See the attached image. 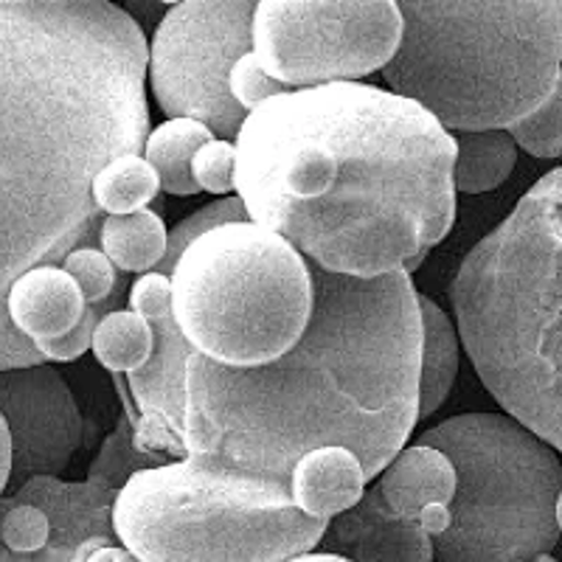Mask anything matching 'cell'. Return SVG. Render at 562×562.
<instances>
[{
    "mask_svg": "<svg viewBox=\"0 0 562 562\" xmlns=\"http://www.w3.org/2000/svg\"><path fill=\"white\" fill-rule=\"evenodd\" d=\"M554 515H557V526H560V531H562V492H560V498H557Z\"/></svg>",
    "mask_w": 562,
    "mask_h": 562,
    "instance_id": "836d02e7",
    "label": "cell"
},
{
    "mask_svg": "<svg viewBox=\"0 0 562 562\" xmlns=\"http://www.w3.org/2000/svg\"><path fill=\"white\" fill-rule=\"evenodd\" d=\"M422 318V369H419V419L441 408L459 371V333L445 310L425 293H416Z\"/></svg>",
    "mask_w": 562,
    "mask_h": 562,
    "instance_id": "e0dca14e",
    "label": "cell"
},
{
    "mask_svg": "<svg viewBox=\"0 0 562 562\" xmlns=\"http://www.w3.org/2000/svg\"><path fill=\"white\" fill-rule=\"evenodd\" d=\"M535 562H557V560H554V557H551V554H543V557H537Z\"/></svg>",
    "mask_w": 562,
    "mask_h": 562,
    "instance_id": "e575fe53",
    "label": "cell"
},
{
    "mask_svg": "<svg viewBox=\"0 0 562 562\" xmlns=\"http://www.w3.org/2000/svg\"><path fill=\"white\" fill-rule=\"evenodd\" d=\"M378 490L400 518L419 520L425 506H450L456 492L453 464L445 453L425 445L403 448L380 473Z\"/></svg>",
    "mask_w": 562,
    "mask_h": 562,
    "instance_id": "2e32d148",
    "label": "cell"
},
{
    "mask_svg": "<svg viewBox=\"0 0 562 562\" xmlns=\"http://www.w3.org/2000/svg\"><path fill=\"white\" fill-rule=\"evenodd\" d=\"M85 304L77 281L59 265H40L14 279L7 295L9 324L29 344L57 340L82 321Z\"/></svg>",
    "mask_w": 562,
    "mask_h": 562,
    "instance_id": "5bb4252c",
    "label": "cell"
},
{
    "mask_svg": "<svg viewBox=\"0 0 562 562\" xmlns=\"http://www.w3.org/2000/svg\"><path fill=\"white\" fill-rule=\"evenodd\" d=\"M234 169H237V149L223 138H211L192 158L194 183L211 194H228L234 189Z\"/></svg>",
    "mask_w": 562,
    "mask_h": 562,
    "instance_id": "83f0119b",
    "label": "cell"
},
{
    "mask_svg": "<svg viewBox=\"0 0 562 562\" xmlns=\"http://www.w3.org/2000/svg\"><path fill=\"white\" fill-rule=\"evenodd\" d=\"M400 37L403 14L391 0H262L250 23L256 59L290 90L358 82L383 70Z\"/></svg>",
    "mask_w": 562,
    "mask_h": 562,
    "instance_id": "9c48e42d",
    "label": "cell"
},
{
    "mask_svg": "<svg viewBox=\"0 0 562 562\" xmlns=\"http://www.w3.org/2000/svg\"><path fill=\"white\" fill-rule=\"evenodd\" d=\"M310 265V262H307ZM315 304L299 344L256 369L186 363V456L290 484L318 448L378 479L419 422L422 318L408 270L349 279L310 265Z\"/></svg>",
    "mask_w": 562,
    "mask_h": 562,
    "instance_id": "3957f363",
    "label": "cell"
},
{
    "mask_svg": "<svg viewBox=\"0 0 562 562\" xmlns=\"http://www.w3.org/2000/svg\"><path fill=\"white\" fill-rule=\"evenodd\" d=\"M9 479H12V439H9L7 422L0 416V498L7 492Z\"/></svg>",
    "mask_w": 562,
    "mask_h": 562,
    "instance_id": "1f68e13d",
    "label": "cell"
},
{
    "mask_svg": "<svg viewBox=\"0 0 562 562\" xmlns=\"http://www.w3.org/2000/svg\"><path fill=\"white\" fill-rule=\"evenodd\" d=\"M59 268L77 281L79 293H82L88 307L104 304V301L115 293V288H119V270L110 265V259L102 250L90 248V245L70 250Z\"/></svg>",
    "mask_w": 562,
    "mask_h": 562,
    "instance_id": "484cf974",
    "label": "cell"
},
{
    "mask_svg": "<svg viewBox=\"0 0 562 562\" xmlns=\"http://www.w3.org/2000/svg\"><path fill=\"white\" fill-rule=\"evenodd\" d=\"M450 301L484 389L562 450V167L464 256Z\"/></svg>",
    "mask_w": 562,
    "mask_h": 562,
    "instance_id": "277c9868",
    "label": "cell"
},
{
    "mask_svg": "<svg viewBox=\"0 0 562 562\" xmlns=\"http://www.w3.org/2000/svg\"><path fill=\"white\" fill-rule=\"evenodd\" d=\"M288 562H349L346 557H338V554H326V551H310V554H301V557H293V560Z\"/></svg>",
    "mask_w": 562,
    "mask_h": 562,
    "instance_id": "d6a6232c",
    "label": "cell"
},
{
    "mask_svg": "<svg viewBox=\"0 0 562 562\" xmlns=\"http://www.w3.org/2000/svg\"><path fill=\"white\" fill-rule=\"evenodd\" d=\"M90 349L104 369L130 378L153 355V326L133 310H113L97 324Z\"/></svg>",
    "mask_w": 562,
    "mask_h": 562,
    "instance_id": "7402d4cb",
    "label": "cell"
},
{
    "mask_svg": "<svg viewBox=\"0 0 562 562\" xmlns=\"http://www.w3.org/2000/svg\"><path fill=\"white\" fill-rule=\"evenodd\" d=\"M228 90L231 99L245 110V113H254V110L262 108L270 99L288 93L290 88H284L281 82H276L273 77H268V70L262 68V63L256 59V54H245L237 59V65L231 68L228 74Z\"/></svg>",
    "mask_w": 562,
    "mask_h": 562,
    "instance_id": "4316f807",
    "label": "cell"
},
{
    "mask_svg": "<svg viewBox=\"0 0 562 562\" xmlns=\"http://www.w3.org/2000/svg\"><path fill=\"white\" fill-rule=\"evenodd\" d=\"M448 524H450L448 506L434 504V506H425V509L419 512V526H422V529H425V531H428L430 537H439L441 531L448 529Z\"/></svg>",
    "mask_w": 562,
    "mask_h": 562,
    "instance_id": "4dcf8cb0",
    "label": "cell"
},
{
    "mask_svg": "<svg viewBox=\"0 0 562 562\" xmlns=\"http://www.w3.org/2000/svg\"><path fill=\"white\" fill-rule=\"evenodd\" d=\"M366 475L358 456L346 448H318L299 459L290 473V495L307 518L324 520L349 512L363 498Z\"/></svg>",
    "mask_w": 562,
    "mask_h": 562,
    "instance_id": "9a60e30c",
    "label": "cell"
},
{
    "mask_svg": "<svg viewBox=\"0 0 562 562\" xmlns=\"http://www.w3.org/2000/svg\"><path fill=\"white\" fill-rule=\"evenodd\" d=\"M416 445L445 453L456 492L434 562H535L560 540L562 464L543 439L504 414H459Z\"/></svg>",
    "mask_w": 562,
    "mask_h": 562,
    "instance_id": "ba28073f",
    "label": "cell"
},
{
    "mask_svg": "<svg viewBox=\"0 0 562 562\" xmlns=\"http://www.w3.org/2000/svg\"><path fill=\"white\" fill-rule=\"evenodd\" d=\"M234 149L250 223L326 273H411L453 228V135L391 90H288L248 113Z\"/></svg>",
    "mask_w": 562,
    "mask_h": 562,
    "instance_id": "7a4b0ae2",
    "label": "cell"
},
{
    "mask_svg": "<svg viewBox=\"0 0 562 562\" xmlns=\"http://www.w3.org/2000/svg\"><path fill=\"white\" fill-rule=\"evenodd\" d=\"M160 192L158 172L140 155H122L102 167L90 186V198L108 217L144 211Z\"/></svg>",
    "mask_w": 562,
    "mask_h": 562,
    "instance_id": "44dd1931",
    "label": "cell"
},
{
    "mask_svg": "<svg viewBox=\"0 0 562 562\" xmlns=\"http://www.w3.org/2000/svg\"><path fill=\"white\" fill-rule=\"evenodd\" d=\"M456 140L453 186L464 194H484L509 180L518 147L509 133H459Z\"/></svg>",
    "mask_w": 562,
    "mask_h": 562,
    "instance_id": "ffe728a7",
    "label": "cell"
},
{
    "mask_svg": "<svg viewBox=\"0 0 562 562\" xmlns=\"http://www.w3.org/2000/svg\"><path fill=\"white\" fill-rule=\"evenodd\" d=\"M0 416L12 439V492L34 475L57 479L82 445L77 400L48 363L0 371Z\"/></svg>",
    "mask_w": 562,
    "mask_h": 562,
    "instance_id": "7c38bea8",
    "label": "cell"
},
{
    "mask_svg": "<svg viewBox=\"0 0 562 562\" xmlns=\"http://www.w3.org/2000/svg\"><path fill=\"white\" fill-rule=\"evenodd\" d=\"M130 310L140 315L144 321L160 318V315L172 313V279L160 273L138 276L133 288H130Z\"/></svg>",
    "mask_w": 562,
    "mask_h": 562,
    "instance_id": "f546056e",
    "label": "cell"
},
{
    "mask_svg": "<svg viewBox=\"0 0 562 562\" xmlns=\"http://www.w3.org/2000/svg\"><path fill=\"white\" fill-rule=\"evenodd\" d=\"M147 59L110 0H0V371L43 363L9 324L14 279L88 245L97 172L144 153Z\"/></svg>",
    "mask_w": 562,
    "mask_h": 562,
    "instance_id": "6da1fadb",
    "label": "cell"
},
{
    "mask_svg": "<svg viewBox=\"0 0 562 562\" xmlns=\"http://www.w3.org/2000/svg\"><path fill=\"white\" fill-rule=\"evenodd\" d=\"M506 133L512 135L515 147L526 149L531 158H562V74L551 90V97Z\"/></svg>",
    "mask_w": 562,
    "mask_h": 562,
    "instance_id": "cb8c5ba5",
    "label": "cell"
},
{
    "mask_svg": "<svg viewBox=\"0 0 562 562\" xmlns=\"http://www.w3.org/2000/svg\"><path fill=\"white\" fill-rule=\"evenodd\" d=\"M167 464V461L149 459V456L138 453L133 448V425L127 419L119 422V428L110 434V439L104 441L102 453L90 467L88 481H97V484L110 486V490H122L130 479H133L138 470H147V467Z\"/></svg>",
    "mask_w": 562,
    "mask_h": 562,
    "instance_id": "d4e9b609",
    "label": "cell"
},
{
    "mask_svg": "<svg viewBox=\"0 0 562 562\" xmlns=\"http://www.w3.org/2000/svg\"><path fill=\"white\" fill-rule=\"evenodd\" d=\"M254 0H186L167 9L149 43L147 77L169 119H192L223 140H237L245 113L228 74L254 52Z\"/></svg>",
    "mask_w": 562,
    "mask_h": 562,
    "instance_id": "30bf717a",
    "label": "cell"
},
{
    "mask_svg": "<svg viewBox=\"0 0 562 562\" xmlns=\"http://www.w3.org/2000/svg\"><path fill=\"white\" fill-rule=\"evenodd\" d=\"M169 231L158 214L149 209L104 217L99 225V250L110 259L115 270L124 273H153L164 262Z\"/></svg>",
    "mask_w": 562,
    "mask_h": 562,
    "instance_id": "ac0fdd59",
    "label": "cell"
},
{
    "mask_svg": "<svg viewBox=\"0 0 562 562\" xmlns=\"http://www.w3.org/2000/svg\"><path fill=\"white\" fill-rule=\"evenodd\" d=\"M115 495L97 481L34 475L0 498V562H82L90 551L119 546Z\"/></svg>",
    "mask_w": 562,
    "mask_h": 562,
    "instance_id": "8fae6325",
    "label": "cell"
},
{
    "mask_svg": "<svg viewBox=\"0 0 562 562\" xmlns=\"http://www.w3.org/2000/svg\"><path fill=\"white\" fill-rule=\"evenodd\" d=\"M318 546L349 562H434V537L419 520L391 512L378 484L366 490L349 512L326 524Z\"/></svg>",
    "mask_w": 562,
    "mask_h": 562,
    "instance_id": "4fadbf2b",
    "label": "cell"
},
{
    "mask_svg": "<svg viewBox=\"0 0 562 562\" xmlns=\"http://www.w3.org/2000/svg\"><path fill=\"white\" fill-rule=\"evenodd\" d=\"M396 7L403 37L383 79L448 133H506L551 97L562 74V0Z\"/></svg>",
    "mask_w": 562,
    "mask_h": 562,
    "instance_id": "5b68a950",
    "label": "cell"
},
{
    "mask_svg": "<svg viewBox=\"0 0 562 562\" xmlns=\"http://www.w3.org/2000/svg\"><path fill=\"white\" fill-rule=\"evenodd\" d=\"M211 138L214 133L205 124L192 119H169L147 135L140 158L158 172L160 189L178 198H189L200 192L192 178V158Z\"/></svg>",
    "mask_w": 562,
    "mask_h": 562,
    "instance_id": "d6986e66",
    "label": "cell"
},
{
    "mask_svg": "<svg viewBox=\"0 0 562 562\" xmlns=\"http://www.w3.org/2000/svg\"><path fill=\"white\" fill-rule=\"evenodd\" d=\"M122 299V290L115 288V293L110 295L104 304H97V307L85 310L82 321H79L68 335L57 340H43V344H34V349L40 351V358L52 360V363H70V360L82 358L85 351L90 349L93 344V333H97V324L104 318L108 313H113V304Z\"/></svg>",
    "mask_w": 562,
    "mask_h": 562,
    "instance_id": "f1b7e54d",
    "label": "cell"
},
{
    "mask_svg": "<svg viewBox=\"0 0 562 562\" xmlns=\"http://www.w3.org/2000/svg\"><path fill=\"white\" fill-rule=\"evenodd\" d=\"M324 529L293 504L290 484L194 456L138 470L113 504L115 540L138 562H288Z\"/></svg>",
    "mask_w": 562,
    "mask_h": 562,
    "instance_id": "8992f818",
    "label": "cell"
},
{
    "mask_svg": "<svg viewBox=\"0 0 562 562\" xmlns=\"http://www.w3.org/2000/svg\"><path fill=\"white\" fill-rule=\"evenodd\" d=\"M169 279L180 335L194 355L225 369L273 363L313 318L307 259L250 220L203 234Z\"/></svg>",
    "mask_w": 562,
    "mask_h": 562,
    "instance_id": "52a82bcc",
    "label": "cell"
},
{
    "mask_svg": "<svg viewBox=\"0 0 562 562\" xmlns=\"http://www.w3.org/2000/svg\"><path fill=\"white\" fill-rule=\"evenodd\" d=\"M228 223H248V211H245L243 200L239 198H225V200H214V203L203 205L198 209L194 214L180 220L172 231H169L167 237V254H164V262L158 265L155 273L160 276H172V270L178 268L180 256L186 250L192 248L203 234L209 231L220 228V225H228Z\"/></svg>",
    "mask_w": 562,
    "mask_h": 562,
    "instance_id": "603a6c76",
    "label": "cell"
}]
</instances>
